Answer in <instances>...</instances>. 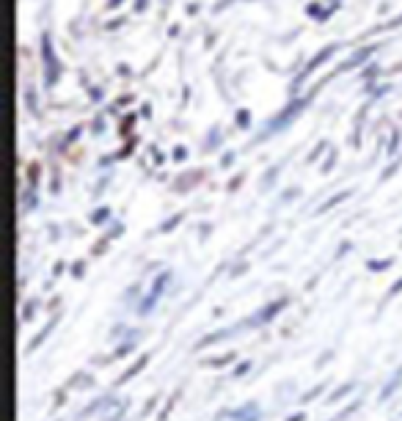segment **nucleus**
<instances>
[{
  "mask_svg": "<svg viewBox=\"0 0 402 421\" xmlns=\"http://www.w3.org/2000/svg\"><path fill=\"white\" fill-rule=\"evenodd\" d=\"M350 388H353V385H342V388H339V391H336V394L331 396V402H336V399H342V396H344V394H347Z\"/></svg>",
  "mask_w": 402,
  "mask_h": 421,
  "instance_id": "f257e3e1",
  "label": "nucleus"
},
{
  "mask_svg": "<svg viewBox=\"0 0 402 421\" xmlns=\"http://www.w3.org/2000/svg\"><path fill=\"white\" fill-rule=\"evenodd\" d=\"M399 289H402V281H399V284H394V287H391V292H388V295H397V292H399Z\"/></svg>",
  "mask_w": 402,
  "mask_h": 421,
  "instance_id": "f03ea898",
  "label": "nucleus"
}]
</instances>
